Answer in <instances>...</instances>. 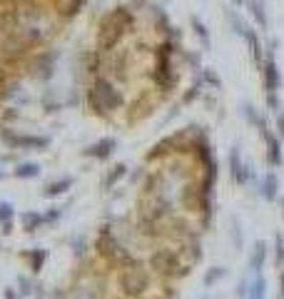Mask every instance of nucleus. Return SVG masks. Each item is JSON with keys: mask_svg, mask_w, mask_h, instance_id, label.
I'll list each match as a JSON object with an SVG mask.
<instances>
[{"mask_svg": "<svg viewBox=\"0 0 284 299\" xmlns=\"http://www.w3.org/2000/svg\"><path fill=\"white\" fill-rule=\"evenodd\" d=\"M83 100L90 115L100 120H110L117 113H125V92L117 88V83H113L105 75L90 78L87 88L83 90Z\"/></svg>", "mask_w": 284, "mask_h": 299, "instance_id": "obj_1", "label": "nucleus"}, {"mask_svg": "<svg viewBox=\"0 0 284 299\" xmlns=\"http://www.w3.org/2000/svg\"><path fill=\"white\" fill-rule=\"evenodd\" d=\"M135 23H137V15L130 5H117L113 10H108L97 23L95 48L100 53H110L115 48H120L122 40L127 38V32L135 30Z\"/></svg>", "mask_w": 284, "mask_h": 299, "instance_id": "obj_2", "label": "nucleus"}, {"mask_svg": "<svg viewBox=\"0 0 284 299\" xmlns=\"http://www.w3.org/2000/svg\"><path fill=\"white\" fill-rule=\"evenodd\" d=\"M147 269L160 277V279H185L187 274H192V267L182 259L180 249H172V247H157L150 252L147 257Z\"/></svg>", "mask_w": 284, "mask_h": 299, "instance_id": "obj_3", "label": "nucleus"}, {"mask_svg": "<svg viewBox=\"0 0 284 299\" xmlns=\"http://www.w3.org/2000/svg\"><path fill=\"white\" fill-rule=\"evenodd\" d=\"M150 287H152V272L140 259L117 269V289L122 292V297L140 299L150 292Z\"/></svg>", "mask_w": 284, "mask_h": 299, "instance_id": "obj_4", "label": "nucleus"}, {"mask_svg": "<svg viewBox=\"0 0 284 299\" xmlns=\"http://www.w3.org/2000/svg\"><path fill=\"white\" fill-rule=\"evenodd\" d=\"M0 140L8 150H15V152H25V150H35V152H43V150L50 147V137L48 135H35V132H23L18 127H8V125H0Z\"/></svg>", "mask_w": 284, "mask_h": 299, "instance_id": "obj_5", "label": "nucleus"}, {"mask_svg": "<svg viewBox=\"0 0 284 299\" xmlns=\"http://www.w3.org/2000/svg\"><path fill=\"white\" fill-rule=\"evenodd\" d=\"M55 60H57V50H35L25 62H23V78H32L38 83H48L53 80L55 75Z\"/></svg>", "mask_w": 284, "mask_h": 299, "instance_id": "obj_6", "label": "nucleus"}, {"mask_svg": "<svg viewBox=\"0 0 284 299\" xmlns=\"http://www.w3.org/2000/svg\"><path fill=\"white\" fill-rule=\"evenodd\" d=\"M259 72H262L264 92H267V95H277V92H279V85H282V75H279L277 60H274L272 53H264V62H262Z\"/></svg>", "mask_w": 284, "mask_h": 299, "instance_id": "obj_7", "label": "nucleus"}, {"mask_svg": "<svg viewBox=\"0 0 284 299\" xmlns=\"http://www.w3.org/2000/svg\"><path fill=\"white\" fill-rule=\"evenodd\" d=\"M262 140H264V147H267V165L269 167H279L284 162V155H282V140L277 137V132H272L269 125H264L259 130Z\"/></svg>", "mask_w": 284, "mask_h": 299, "instance_id": "obj_8", "label": "nucleus"}, {"mask_svg": "<svg viewBox=\"0 0 284 299\" xmlns=\"http://www.w3.org/2000/svg\"><path fill=\"white\" fill-rule=\"evenodd\" d=\"M115 150H117V137L108 135V137H100L97 142L87 145V147L83 150V157L97 160V162H108V160L115 155Z\"/></svg>", "mask_w": 284, "mask_h": 299, "instance_id": "obj_9", "label": "nucleus"}, {"mask_svg": "<svg viewBox=\"0 0 284 299\" xmlns=\"http://www.w3.org/2000/svg\"><path fill=\"white\" fill-rule=\"evenodd\" d=\"M267 257H269V244L264 239H257L250 249V257H247V272L250 274H262V269L267 265Z\"/></svg>", "mask_w": 284, "mask_h": 299, "instance_id": "obj_10", "label": "nucleus"}, {"mask_svg": "<svg viewBox=\"0 0 284 299\" xmlns=\"http://www.w3.org/2000/svg\"><path fill=\"white\" fill-rule=\"evenodd\" d=\"M242 40L247 43V48H250V55H252V62H255V67L259 70L262 67V62H264V45H262V40H259V32L255 28H244L242 32Z\"/></svg>", "mask_w": 284, "mask_h": 299, "instance_id": "obj_11", "label": "nucleus"}, {"mask_svg": "<svg viewBox=\"0 0 284 299\" xmlns=\"http://www.w3.org/2000/svg\"><path fill=\"white\" fill-rule=\"evenodd\" d=\"M242 170H244V157H242V147L239 145H232L227 152V172L229 179L234 187H239V177H242Z\"/></svg>", "mask_w": 284, "mask_h": 299, "instance_id": "obj_12", "label": "nucleus"}, {"mask_svg": "<svg viewBox=\"0 0 284 299\" xmlns=\"http://www.w3.org/2000/svg\"><path fill=\"white\" fill-rule=\"evenodd\" d=\"M257 190H259V197H262V200L274 202V200L279 197V179H277V172H272V170H269L264 177L259 179Z\"/></svg>", "mask_w": 284, "mask_h": 299, "instance_id": "obj_13", "label": "nucleus"}, {"mask_svg": "<svg viewBox=\"0 0 284 299\" xmlns=\"http://www.w3.org/2000/svg\"><path fill=\"white\" fill-rule=\"evenodd\" d=\"M20 257L25 259L30 274H40L43 267H45V262H48V249H43V247H32V249L20 252Z\"/></svg>", "mask_w": 284, "mask_h": 299, "instance_id": "obj_14", "label": "nucleus"}, {"mask_svg": "<svg viewBox=\"0 0 284 299\" xmlns=\"http://www.w3.org/2000/svg\"><path fill=\"white\" fill-rule=\"evenodd\" d=\"M75 184V177H67V175H62V177H57V179H50L45 187H43V197L45 200H55V197H62L70 187Z\"/></svg>", "mask_w": 284, "mask_h": 299, "instance_id": "obj_15", "label": "nucleus"}, {"mask_svg": "<svg viewBox=\"0 0 284 299\" xmlns=\"http://www.w3.org/2000/svg\"><path fill=\"white\" fill-rule=\"evenodd\" d=\"M127 175H130V165H127V162H117V165H113V167L105 172V177H102V190H105V192L115 190Z\"/></svg>", "mask_w": 284, "mask_h": 299, "instance_id": "obj_16", "label": "nucleus"}, {"mask_svg": "<svg viewBox=\"0 0 284 299\" xmlns=\"http://www.w3.org/2000/svg\"><path fill=\"white\" fill-rule=\"evenodd\" d=\"M244 5H247L250 18L255 20L257 28L267 32V30H269V15H267V5H264V0H247Z\"/></svg>", "mask_w": 284, "mask_h": 299, "instance_id": "obj_17", "label": "nucleus"}, {"mask_svg": "<svg viewBox=\"0 0 284 299\" xmlns=\"http://www.w3.org/2000/svg\"><path fill=\"white\" fill-rule=\"evenodd\" d=\"M20 227H23L25 235H35L38 230H43V227H45L43 212H38V209H25V212H20Z\"/></svg>", "mask_w": 284, "mask_h": 299, "instance_id": "obj_18", "label": "nucleus"}, {"mask_svg": "<svg viewBox=\"0 0 284 299\" xmlns=\"http://www.w3.org/2000/svg\"><path fill=\"white\" fill-rule=\"evenodd\" d=\"M190 28H192V32H195V38L199 40L202 53H209V50H212V35H209V30H207V25L202 23L199 15H190Z\"/></svg>", "mask_w": 284, "mask_h": 299, "instance_id": "obj_19", "label": "nucleus"}, {"mask_svg": "<svg viewBox=\"0 0 284 299\" xmlns=\"http://www.w3.org/2000/svg\"><path fill=\"white\" fill-rule=\"evenodd\" d=\"M10 175L15 179H38L43 175V167H40V162H18L10 170Z\"/></svg>", "mask_w": 284, "mask_h": 299, "instance_id": "obj_20", "label": "nucleus"}, {"mask_svg": "<svg viewBox=\"0 0 284 299\" xmlns=\"http://www.w3.org/2000/svg\"><path fill=\"white\" fill-rule=\"evenodd\" d=\"M229 274L227 267H222V265H215V267H209L207 272H204V277H202V284L207 287V289H212V287H217L225 277Z\"/></svg>", "mask_w": 284, "mask_h": 299, "instance_id": "obj_21", "label": "nucleus"}, {"mask_svg": "<svg viewBox=\"0 0 284 299\" xmlns=\"http://www.w3.org/2000/svg\"><path fill=\"white\" fill-rule=\"evenodd\" d=\"M225 23H227V28L234 32V35H239L242 38V32L247 28V23H244V18L237 13V8H225Z\"/></svg>", "mask_w": 284, "mask_h": 299, "instance_id": "obj_22", "label": "nucleus"}, {"mask_svg": "<svg viewBox=\"0 0 284 299\" xmlns=\"http://www.w3.org/2000/svg\"><path fill=\"white\" fill-rule=\"evenodd\" d=\"M199 80H202V85H204V90H222V78L217 75V70L215 67H202L199 70Z\"/></svg>", "mask_w": 284, "mask_h": 299, "instance_id": "obj_23", "label": "nucleus"}, {"mask_svg": "<svg viewBox=\"0 0 284 299\" xmlns=\"http://www.w3.org/2000/svg\"><path fill=\"white\" fill-rule=\"evenodd\" d=\"M242 115L250 122V127H255V130H262V127L267 125V118L257 110L255 105H247V102H244V105H242Z\"/></svg>", "mask_w": 284, "mask_h": 299, "instance_id": "obj_24", "label": "nucleus"}, {"mask_svg": "<svg viewBox=\"0 0 284 299\" xmlns=\"http://www.w3.org/2000/svg\"><path fill=\"white\" fill-rule=\"evenodd\" d=\"M229 239H232L234 252H242V247H244V232H242V225H239L237 217H229Z\"/></svg>", "mask_w": 284, "mask_h": 299, "instance_id": "obj_25", "label": "nucleus"}, {"mask_svg": "<svg viewBox=\"0 0 284 299\" xmlns=\"http://www.w3.org/2000/svg\"><path fill=\"white\" fill-rule=\"evenodd\" d=\"M15 287H18V292L23 294V299H28V297H32V294H35L38 282H32L28 274H18V284H15Z\"/></svg>", "mask_w": 284, "mask_h": 299, "instance_id": "obj_26", "label": "nucleus"}, {"mask_svg": "<svg viewBox=\"0 0 284 299\" xmlns=\"http://www.w3.org/2000/svg\"><path fill=\"white\" fill-rule=\"evenodd\" d=\"M274 267H279L282 269V265H284V235L282 232H277L274 235Z\"/></svg>", "mask_w": 284, "mask_h": 299, "instance_id": "obj_27", "label": "nucleus"}, {"mask_svg": "<svg viewBox=\"0 0 284 299\" xmlns=\"http://www.w3.org/2000/svg\"><path fill=\"white\" fill-rule=\"evenodd\" d=\"M70 247H73V254H75V259H83L87 254V239L85 237H75L73 242H70Z\"/></svg>", "mask_w": 284, "mask_h": 299, "instance_id": "obj_28", "label": "nucleus"}, {"mask_svg": "<svg viewBox=\"0 0 284 299\" xmlns=\"http://www.w3.org/2000/svg\"><path fill=\"white\" fill-rule=\"evenodd\" d=\"M13 217H15V205L13 202H0V225L10 222Z\"/></svg>", "mask_w": 284, "mask_h": 299, "instance_id": "obj_29", "label": "nucleus"}, {"mask_svg": "<svg viewBox=\"0 0 284 299\" xmlns=\"http://www.w3.org/2000/svg\"><path fill=\"white\" fill-rule=\"evenodd\" d=\"M247 289H250V274H244L239 282H237V289H234V297L237 299H247Z\"/></svg>", "mask_w": 284, "mask_h": 299, "instance_id": "obj_30", "label": "nucleus"}, {"mask_svg": "<svg viewBox=\"0 0 284 299\" xmlns=\"http://www.w3.org/2000/svg\"><path fill=\"white\" fill-rule=\"evenodd\" d=\"M43 217H45V225H57L62 217V207H50L48 212H43Z\"/></svg>", "mask_w": 284, "mask_h": 299, "instance_id": "obj_31", "label": "nucleus"}, {"mask_svg": "<svg viewBox=\"0 0 284 299\" xmlns=\"http://www.w3.org/2000/svg\"><path fill=\"white\" fill-rule=\"evenodd\" d=\"M3 299H23V294L18 292V287H5L3 289Z\"/></svg>", "mask_w": 284, "mask_h": 299, "instance_id": "obj_32", "label": "nucleus"}, {"mask_svg": "<svg viewBox=\"0 0 284 299\" xmlns=\"http://www.w3.org/2000/svg\"><path fill=\"white\" fill-rule=\"evenodd\" d=\"M13 230H15V222H13V219H10V222H3V225H0V235H3V237L13 235Z\"/></svg>", "mask_w": 284, "mask_h": 299, "instance_id": "obj_33", "label": "nucleus"}, {"mask_svg": "<svg viewBox=\"0 0 284 299\" xmlns=\"http://www.w3.org/2000/svg\"><path fill=\"white\" fill-rule=\"evenodd\" d=\"M229 3H232V8H242L247 0H229Z\"/></svg>", "mask_w": 284, "mask_h": 299, "instance_id": "obj_34", "label": "nucleus"}, {"mask_svg": "<svg viewBox=\"0 0 284 299\" xmlns=\"http://www.w3.org/2000/svg\"><path fill=\"white\" fill-rule=\"evenodd\" d=\"M8 177V172H5V170H3V167H0V182H3V179Z\"/></svg>", "mask_w": 284, "mask_h": 299, "instance_id": "obj_35", "label": "nucleus"}, {"mask_svg": "<svg viewBox=\"0 0 284 299\" xmlns=\"http://www.w3.org/2000/svg\"><path fill=\"white\" fill-rule=\"evenodd\" d=\"M282 217H284V197H282Z\"/></svg>", "mask_w": 284, "mask_h": 299, "instance_id": "obj_36", "label": "nucleus"}, {"mask_svg": "<svg viewBox=\"0 0 284 299\" xmlns=\"http://www.w3.org/2000/svg\"><path fill=\"white\" fill-rule=\"evenodd\" d=\"M199 299H209V297H207V294H204V297H199Z\"/></svg>", "mask_w": 284, "mask_h": 299, "instance_id": "obj_37", "label": "nucleus"}, {"mask_svg": "<svg viewBox=\"0 0 284 299\" xmlns=\"http://www.w3.org/2000/svg\"><path fill=\"white\" fill-rule=\"evenodd\" d=\"M282 118H284V113H282Z\"/></svg>", "mask_w": 284, "mask_h": 299, "instance_id": "obj_38", "label": "nucleus"}, {"mask_svg": "<svg viewBox=\"0 0 284 299\" xmlns=\"http://www.w3.org/2000/svg\"><path fill=\"white\" fill-rule=\"evenodd\" d=\"M282 269H284V265H282Z\"/></svg>", "mask_w": 284, "mask_h": 299, "instance_id": "obj_39", "label": "nucleus"}]
</instances>
